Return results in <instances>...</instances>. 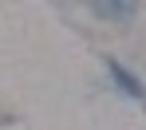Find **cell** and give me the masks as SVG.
Wrapping results in <instances>:
<instances>
[{"mask_svg": "<svg viewBox=\"0 0 146 130\" xmlns=\"http://www.w3.org/2000/svg\"><path fill=\"white\" fill-rule=\"evenodd\" d=\"M111 71H115V79H119V87L126 91V95H134V99L142 95V87H138V79H134V75H126V71H122L119 63H111Z\"/></svg>", "mask_w": 146, "mask_h": 130, "instance_id": "obj_1", "label": "cell"}, {"mask_svg": "<svg viewBox=\"0 0 146 130\" xmlns=\"http://www.w3.org/2000/svg\"><path fill=\"white\" fill-rule=\"evenodd\" d=\"M99 12H103V16H130L134 4H99Z\"/></svg>", "mask_w": 146, "mask_h": 130, "instance_id": "obj_2", "label": "cell"}]
</instances>
